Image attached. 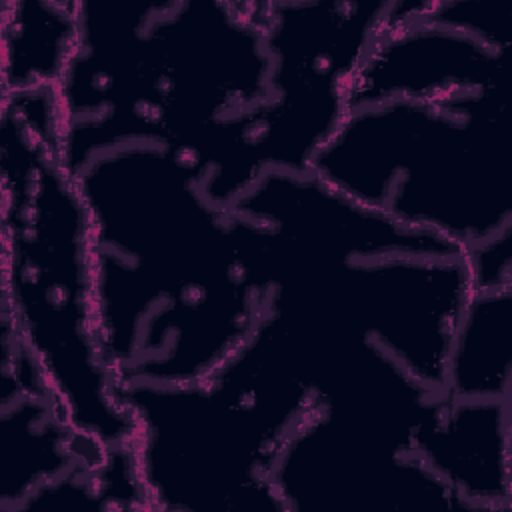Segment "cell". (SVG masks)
<instances>
[{
  "instance_id": "4",
  "label": "cell",
  "mask_w": 512,
  "mask_h": 512,
  "mask_svg": "<svg viewBox=\"0 0 512 512\" xmlns=\"http://www.w3.org/2000/svg\"><path fill=\"white\" fill-rule=\"evenodd\" d=\"M130 450L150 510L282 512L276 460L314 406L312 390L246 340L188 384H120Z\"/></svg>"
},
{
  "instance_id": "6",
  "label": "cell",
  "mask_w": 512,
  "mask_h": 512,
  "mask_svg": "<svg viewBox=\"0 0 512 512\" xmlns=\"http://www.w3.org/2000/svg\"><path fill=\"white\" fill-rule=\"evenodd\" d=\"M78 42V2H2V94L54 90Z\"/></svg>"
},
{
  "instance_id": "2",
  "label": "cell",
  "mask_w": 512,
  "mask_h": 512,
  "mask_svg": "<svg viewBox=\"0 0 512 512\" xmlns=\"http://www.w3.org/2000/svg\"><path fill=\"white\" fill-rule=\"evenodd\" d=\"M2 324L22 342L72 430L130 444V416L96 332L90 232L62 162L54 90L2 94Z\"/></svg>"
},
{
  "instance_id": "5",
  "label": "cell",
  "mask_w": 512,
  "mask_h": 512,
  "mask_svg": "<svg viewBox=\"0 0 512 512\" xmlns=\"http://www.w3.org/2000/svg\"><path fill=\"white\" fill-rule=\"evenodd\" d=\"M416 444L470 512L510 508V400L444 394Z\"/></svg>"
},
{
  "instance_id": "3",
  "label": "cell",
  "mask_w": 512,
  "mask_h": 512,
  "mask_svg": "<svg viewBox=\"0 0 512 512\" xmlns=\"http://www.w3.org/2000/svg\"><path fill=\"white\" fill-rule=\"evenodd\" d=\"M506 90L350 108L308 172L364 208L470 252L512 234Z\"/></svg>"
},
{
  "instance_id": "7",
  "label": "cell",
  "mask_w": 512,
  "mask_h": 512,
  "mask_svg": "<svg viewBox=\"0 0 512 512\" xmlns=\"http://www.w3.org/2000/svg\"><path fill=\"white\" fill-rule=\"evenodd\" d=\"M512 286L472 290L446 372V394L510 400Z\"/></svg>"
},
{
  "instance_id": "1",
  "label": "cell",
  "mask_w": 512,
  "mask_h": 512,
  "mask_svg": "<svg viewBox=\"0 0 512 512\" xmlns=\"http://www.w3.org/2000/svg\"><path fill=\"white\" fill-rule=\"evenodd\" d=\"M72 176L88 218L96 332L118 384L210 376L266 314L272 282L256 226L160 144L100 150Z\"/></svg>"
}]
</instances>
